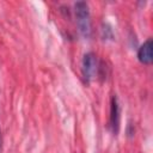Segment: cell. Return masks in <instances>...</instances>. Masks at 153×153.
<instances>
[{
    "label": "cell",
    "instance_id": "cell-1",
    "mask_svg": "<svg viewBox=\"0 0 153 153\" xmlns=\"http://www.w3.org/2000/svg\"><path fill=\"white\" fill-rule=\"evenodd\" d=\"M74 13H75V20L76 26L80 32V35L84 38H90L92 32V24H91V14L88 5L85 1H78L74 5Z\"/></svg>",
    "mask_w": 153,
    "mask_h": 153
},
{
    "label": "cell",
    "instance_id": "cell-2",
    "mask_svg": "<svg viewBox=\"0 0 153 153\" xmlns=\"http://www.w3.org/2000/svg\"><path fill=\"white\" fill-rule=\"evenodd\" d=\"M97 71H98V60H97L96 54L86 53L81 62V72H82V76L85 81L90 82L91 80H93L97 74Z\"/></svg>",
    "mask_w": 153,
    "mask_h": 153
},
{
    "label": "cell",
    "instance_id": "cell-3",
    "mask_svg": "<svg viewBox=\"0 0 153 153\" xmlns=\"http://www.w3.org/2000/svg\"><path fill=\"white\" fill-rule=\"evenodd\" d=\"M109 127L114 135H117L120 130V105L116 94H112L110 99V120Z\"/></svg>",
    "mask_w": 153,
    "mask_h": 153
},
{
    "label": "cell",
    "instance_id": "cell-4",
    "mask_svg": "<svg viewBox=\"0 0 153 153\" xmlns=\"http://www.w3.org/2000/svg\"><path fill=\"white\" fill-rule=\"evenodd\" d=\"M152 48H153V41L152 38H148L145 41L141 47L137 50V59L143 65H151L153 61V55H152Z\"/></svg>",
    "mask_w": 153,
    "mask_h": 153
},
{
    "label": "cell",
    "instance_id": "cell-5",
    "mask_svg": "<svg viewBox=\"0 0 153 153\" xmlns=\"http://www.w3.org/2000/svg\"><path fill=\"white\" fill-rule=\"evenodd\" d=\"M2 151V136H1V129H0V153Z\"/></svg>",
    "mask_w": 153,
    "mask_h": 153
}]
</instances>
